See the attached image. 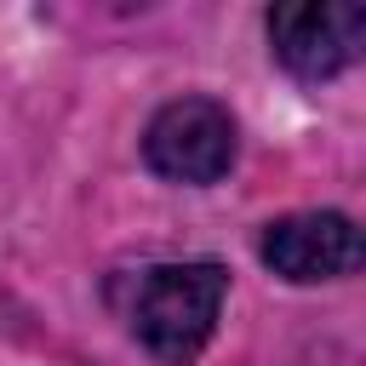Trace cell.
I'll use <instances>...</instances> for the list:
<instances>
[{
	"label": "cell",
	"instance_id": "6da1fadb",
	"mask_svg": "<svg viewBox=\"0 0 366 366\" xmlns=\"http://www.w3.org/2000/svg\"><path fill=\"white\" fill-rule=\"evenodd\" d=\"M223 292H229V274L217 263H154L132 280V303H126L132 337L154 360L189 366L217 332Z\"/></svg>",
	"mask_w": 366,
	"mask_h": 366
},
{
	"label": "cell",
	"instance_id": "7a4b0ae2",
	"mask_svg": "<svg viewBox=\"0 0 366 366\" xmlns=\"http://www.w3.org/2000/svg\"><path fill=\"white\" fill-rule=\"evenodd\" d=\"M234 114L212 97H177L143 132V160L172 183H217L234 166Z\"/></svg>",
	"mask_w": 366,
	"mask_h": 366
},
{
	"label": "cell",
	"instance_id": "3957f363",
	"mask_svg": "<svg viewBox=\"0 0 366 366\" xmlns=\"http://www.w3.org/2000/svg\"><path fill=\"white\" fill-rule=\"evenodd\" d=\"M269 40L274 57L297 80H332L360 57L366 40V11L349 0H309V6H274L269 11Z\"/></svg>",
	"mask_w": 366,
	"mask_h": 366
},
{
	"label": "cell",
	"instance_id": "277c9868",
	"mask_svg": "<svg viewBox=\"0 0 366 366\" xmlns=\"http://www.w3.org/2000/svg\"><path fill=\"white\" fill-rule=\"evenodd\" d=\"M263 263L292 280V286H315V280H343L360 263V229L343 212H286L263 229Z\"/></svg>",
	"mask_w": 366,
	"mask_h": 366
}]
</instances>
